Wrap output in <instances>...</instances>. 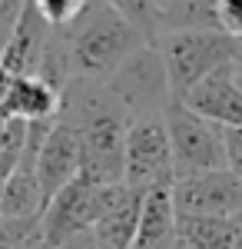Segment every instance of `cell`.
<instances>
[{"label":"cell","instance_id":"cb8c5ba5","mask_svg":"<svg viewBox=\"0 0 242 249\" xmlns=\"http://www.w3.org/2000/svg\"><path fill=\"white\" fill-rule=\"evenodd\" d=\"M173 249H189V246H186V243H176V246H173Z\"/></svg>","mask_w":242,"mask_h":249},{"label":"cell","instance_id":"d6986e66","mask_svg":"<svg viewBox=\"0 0 242 249\" xmlns=\"http://www.w3.org/2000/svg\"><path fill=\"white\" fill-rule=\"evenodd\" d=\"M14 20H17V14L10 10V0H0V34H10Z\"/></svg>","mask_w":242,"mask_h":249},{"label":"cell","instance_id":"ffe728a7","mask_svg":"<svg viewBox=\"0 0 242 249\" xmlns=\"http://www.w3.org/2000/svg\"><path fill=\"white\" fill-rule=\"evenodd\" d=\"M53 249H100L93 239V232L90 236H80V239H70V243H63V246H53Z\"/></svg>","mask_w":242,"mask_h":249},{"label":"cell","instance_id":"7a4b0ae2","mask_svg":"<svg viewBox=\"0 0 242 249\" xmlns=\"http://www.w3.org/2000/svg\"><path fill=\"white\" fill-rule=\"evenodd\" d=\"M67 43L73 60V77L106 83L120 70V63L149 40L110 3L90 0L83 17L67 30Z\"/></svg>","mask_w":242,"mask_h":249},{"label":"cell","instance_id":"7402d4cb","mask_svg":"<svg viewBox=\"0 0 242 249\" xmlns=\"http://www.w3.org/2000/svg\"><path fill=\"white\" fill-rule=\"evenodd\" d=\"M27 3H30V0H10V10H14V14H20Z\"/></svg>","mask_w":242,"mask_h":249},{"label":"cell","instance_id":"ac0fdd59","mask_svg":"<svg viewBox=\"0 0 242 249\" xmlns=\"http://www.w3.org/2000/svg\"><path fill=\"white\" fill-rule=\"evenodd\" d=\"M216 3H219V20H223V30L239 34V30H242V0H216Z\"/></svg>","mask_w":242,"mask_h":249},{"label":"cell","instance_id":"44dd1931","mask_svg":"<svg viewBox=\"0 0 242 249\" xmlns=\"http://www.w3.org/2000/svg\"><path fill=\"white\" fill-rule=\"evenodd\" d=\"M14 73H10V70H7V67H3V63H0V107H3V100H7V93H10V87H14Z\"/></svg>","mask_w":242,"mask_h":249},{"label":"cell","instance_id":"e0dca14e","mask_svg":"<svg viewBox=\"0 0 242 249\" xmlns=\"http://www.w3.org/2000/svg\"><path fill=\"white\" fill-rule=\"evenodd\" d=\"M223 133H225V166L242 179V130L223 126Z\"/></svg>","mask_w":242,"mask_h":249},{"label":"cell","instance_id":"30bf717a","mask_svg":"<svg viewBox=\"0 0 242 249\" xmlns=\"http://www.w3.org/2000/svg\"><path fill=\"white\" fill-rule=\"evenodd\" d=\"M143 210V190H133L126 183L103 186V206L93 226V239L100 249H133L136 226Z\"/></svg>","mask_w":242,"mask_h":249},{"label":"cell","instance_id":"52a82bcc","mask_svg":"<svg viewBox=\"0 0 242 249\" xmlns=\"http://www.w3.org/2000/svg\"><path fill=\"white\" fill-rule=\"evenodd\" d=\"M123 183L133 190H153L163 183H176L173 170V146H169L166 120L159 116H136L126 133L123 153Z\"/></svg>","mask_w":242,"mask_h":249},{"label":"cell","instance_id":"8992f818","mask_svg":"<svg viewBox=\"0 0 242 249\" xmlns=\"http://www.w3.org/2000/svg\"><path fill=\"white\" fill-rule=\"evenodd\" d=\"M100 206H103V183H93L90 176L80 173L47 203L40 226V249H53L70 239L90 236L100 219Z\"/></svg>","mask_w":242,"mask_h":249},{"label":"cell","instance_id":"7c38bea8","mask_svg":"<svg viewBox=\"0 0 242 249\" xmlns=\"http://www.w3.org/2000/svg\"><path fill=\"white\" fill-rule=\"evenodd\" d=\"M179 243V213L173 203V183L143 193V210L133 249H173Z\"/></svg>","mask_w":242,"mask_h":249},{"label":"cell","instance_id":"6da1fadb","mask_svg":"<svg viewBox=\"0 0 242 249\" xmlns=\"http://www.w3.org/2000/svg\"><path fill=\"white\" fill-rule=\"evenodd\" d=\"M60 116L80 136L83 176L93 183H123V153L133 116L116 103V96L93 80L73 77L63 90Z\"/></svg>","mask_w":242,"mask_h":249},{"label":"cell","instance_id":"9c48e42d","mask_svg":"<svg viewBox=\"0 0 242 249\" xmlns=\"http://www.w3.org/2000/svg\"><path fill=\"white\" fill-rule=\"evenodd\" d=\"M80 173H83L80 136H76V130L63 116H56L37 153V179H40V190H43V199L50 203L56 193L63 190L70 179H76Z\"/></svg>","mask_w":242,"mask_h":249},{"label":"cell","instance_id":"4fadbf2b","mask_svg":"<svg viewBox=\"0 0 242 249\" xmlns=\"http://www.w3.org/2000/svg\"><path fill=\"white\" fill-rule=\"evenodd\" d=\"M60 107H63V93L53 90L47 80L27 73V77L14 80V87H10V93L3 100L0 113L34 123V120H56L60 116Z\"/></svg>","mask_w":242,"mask_h":249},{"label":"cell","instance_id":"277c9868","mask_svg":"<svg viewBox=\"0 0 242 249\" xmlns=\"http://www.w3.org/2000/svg\"><path fill=\"white\" fill-rule=\"evenodd\" d=\"M163 120H166L169 146H173L176 179L192 173L225 170V133L219 123L189 110L183 100H173L163 110Z\"/></svg>","mask_w":242,"mask_h":249},{"label":"cell","instance_id":"8fae6325","mask_svg":"<svg viewBox=\"0 0 242 249\" xmlns=\"http://www.w3.org/2000/svg\"><path fill=\"white\" fill-rule=\"evenodd\" d=\"M189 110L203 113L206 120L229 126V130H242V87L236 83V63L219 67L216 73H209L203 83H196L186 93Z\"/></svg>","mask_w":242,"mask_h":249},{"label":"cell","instance_id":"d4e9b609","mask_svg":"<svg viewBox=\"0 0 242 249\" xmlns=\"http://www.w3.org/2000/svg\"><path fill=\"white\" fill-rule=\"evenodd\" d=\"M236 37H239V43H242V30H239V34H236Z\"/></svg>","mask_w":242,"mask_h":249},{"label":"cell","instance_id":"3957f363","mask_svg":"<svg viewBox=\"0 0 242 249\" xmlns=\"http://www.w3.org/2000/svg\"><path fill=\"white\" fill-rule=\"evenodd\" d=\"M163 63L169 73V90L173 100H186V93L203 83L209 73H216L219 67L239 63L242 60V43L236 34H229L223 27H209V30H166L156 40Z\"/></svg>","mask_w":242,"mask_h":249},{"label":"cell","instance_id":"2e32d148","mask_svg":"<svg viewBox=\"0 0 242 249\" xmlns=\"http://www.w3.org/2000/svg\"><path fill=\"white\" fill-rule=\"evenodd\" d=\"M30 3L37 7L43 23L53 30H70L83 17V10L90 7V0H30Z\"/></svg>","mask_w":242,"mask_h":249},{"label":"cell","instance_id":"ba28073f","mask_svg":"<svg viewBox=\"0 0 242 249\" xmlns=\"http://www.w3.org/2000/svg\"><path fill=\"white\" fill-rule=\"evenodd\" d=\"M173 203L179 216H242V179L229 166L179 176Z\"/></svg>","mask_w":242,"mask_h":249},{"label":"cell","instance_id":"9a60e30c","mask_svg":"<svg viewBox=\"0 0 242 249\" xmlns=\"http://www.w3.org/2000/svg\"><path fill=\"white\" fill-rule=\"evenodd\" d=\"M103 3H110L113 10H120L149 43L159 40V3L156 0H103Z\"/></svg>","mask_w":242,"mask_h":249},{"label":"cell","instance_id":"603a6c76","mask_svg":"<svg viewBox=\"0 0 242 249\" xmlns=\"http://www.w3.org/2000/svg\"><path fill=\"white\" fill-rule=\"evenodd\" d=\"M236 83H239V87H242V60H239V63H236Z\"/></svg>","mask_w":242,"mask_h":249},{"label":"cell","instance_id":"5bb4252c","mask_svg":"<svg viewBox=\"0 0 242 249\" xmlns=\"http://www.w3.org/2000/svg\"><path fill=\"white\" fill-rule=\"evenodd\" d=\"M179 243L189 249H242V216H179Z\"/></svg>","mask_w":242,"mask_h":249},{"label":"cell","instance_id":"5b68a950","mask_svg":"<svg viewBox=\"0 0 242 249\" xmlns=\"http://www.w3.org/2000/svg\"><path fill=\"white\" fill-rule=\"evenodd\" d=\"M103 87L116 96V103L133 120L136 116H159L173 103L169 73L156 43H143L139 50H133Z\"/></svg>","mask_w":242,"mask_h":249}]
</instances>
